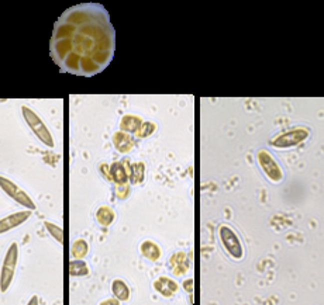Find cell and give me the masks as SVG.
Masks as SVG:
<instances>
[{
  "instance_id": "obj_14",
  "label": "cell",
  "mask_w": 324,
  "mask_h": 305,
  "mask_svg": "<svg viewBox=\"0 0 324 305\" xmlns=\"http://www.w3.org/2000/svg\"><path fill=\"white\" fill-rule=\"evenodd\" d=\"M127 168L128 179L131 180V183H143L144 178H145V166L144 164H134L130 168Z\"/></svg>"
},
{
  "instance_id": "obj_11",
  "label": "cell",
  "mask_w": 324,
  "mask_h": 305,
  "mask_svg": "<svg viewBox=\"0 0 324 305\" xmlns=\"http://www.w3.org/2000/svg\"><path fill=\"white\" fill-rule=\"evenodd\" d=\"M110 179L117 184H126L128 182V172L124 162H114L110 166Z\"/></svg>"
},
{
  "instance_id": "obj_21",
  "label": "cell",
  "mask_w": 324,
  "mask_h": 305,
  "mask_svg": "<svg viewBox=\"0 0 324 305\" xmlns=\"http://www.w3.org/2000/svg\"><path fill=\"white\" fill-rule=\"evenodd\" d=\"M159 280L165 284L166 287L172 291L174 294L175 292H178V290H179V286H178V283H176V282H174V280H171V278H168V277H165V276H161V277H159Z\"/></svg>"
},
{
  "instance_id": "obj_9",
  "label": "cell",
  "mask_w": 324,
  "mask_h": 305,
  "mask_svg": "<svg viewBox=\"0 0 324 305\" xmlns=\"http://www.w3.org/2000/svg\"><path fill=\"white\" fill-rule=\"evenodd\" d=\"M113 145L119 152L127 154L134 146V138L131 136V134L123 132V131H117L113 135Z\"/></svg>"
},
{
  "instance_id": "obj_19",
  "label": "cell",
  "mask_w": 324,
  "mask_h": 305,
  "mask_svg": "<svg viewBox=\"0 0 324 305\" xmlns=\"http://www.w3.org/2000/svg\"><path fill=\"white\" fill-rule=\"evenodd\" d=\"M44 225H46L47 231L50 232V235H51L57 242H60V244L64 242V231H62V228L57 226V225L53 222H48V221H46Z\"/></svg>"
},
{
  "instance_id": "obj_1",
  "label": "cell",
  "mask_w": 324,
  "mask_h": 305,
  "mask_svg": "<svg viewBox=\"0 0 324 305\" xmlns=\"http://www.w3.org/2000/svg\"><path fill=\"white\" fill-rule=\"evenodd\" d=\"M114 28L103 6L85 3L68 8L55 22L51 58L68 74H100L114 56Z\"/></svg>"
},
{
  "instance_id": "obj_5",
  "label": "cell",
  "mask_w": 324,
  "mask_h": 305,
  "mask_svg": "<svg viewBox=\"0 0 324 305\" xmlns=\"http://www.w3.org/2000/svg\"><path fill=\"white\" fill-rule=\"evenodd\" d=\"M17 262H19V245L15 242L9 248L5 260H3V266H2V273H0V291L2 292H6L13 282Z\"/></svg>"
},
{
  "instance_id": "obj_25",
  "label": "cell",
  "mask_w": 324,
  "mask_h": 305,
  "mask_svg": "<svg viewBox=\"0 0 324 305\" xmlns=\"http://www.w3.org/2000/svg\"><path fill=\"white\" fill-rule=\"evenodd\" d=\"M102 304H103V305H106V304H119V300H117V301H105V302H102Z\"/></svg>"
},
{
  "instance_id": "obj_18",
  "label": "cell",
  "mask_w": 324,
  "mask_h": 305,
  "mask_svg": "<svg viewBox=\"0 0 324 305\" xmlns=\"http://www.w3.org/2000/svg\"><path fill=\"white\" fill-rule=\"evenodd\" d=\"M155 130H157V126H155L154 122H151V121H143V124H141L140 130L137 131L136 134L138 138H147V136L154 134Z\"/></svg>"
},
{
  "instance_id": "obj_8",
  "label": "cell",
  "mask_w": 324,
  "mask_h": 305,
  "mask_svg": "<svg viewBox=\"0 0 324 305\" xmlns=\"http://www.w3.org/2000/svg\"><path fill=\"white\" fill-rule=\"evenodd\" d=\"M31 210H26V211H19L16 214L5 216L0 220V235L6 234V232L15 230L17 226H20L22 224H24L31 216Z\"/></svg>"
},
{
  "instance_id": "obj_22",
  "label": "cell",
  "mask_w": 324,
  "mask_h": 305,
  "mask_svg": "<svg viewBox=\"0 0 324 305\" xmlns=\"http://www.w3.org/2000/svg\"><path fill=\"white\" fill-rule=\"evenodd\" d=\"M128 194V186L127 183L126 184H119L117 186V196L120 197V198H126Z\"/></svg>"
},
{
  "instance_id": "obj_4",
  "label": "cell",
  "mask_w": 324,
  "mask_h": 305,
  "mask_svg": "<svg viewBox=\"0 0 324 305\" xmlns=\"http://www.w3.org/2000/svg\"><path fill=\"white\" fill-rule=\"evenodd\" d=\"M310 131L309 128H304V126H296L292 130H287L282 134L276 135L273 140L271 141V145L273 148L278 149H287V148H294L297 146L299 144L304 142L309 138Z\"/></svg>"
},
{
  "instance_id": "obj_24",
  "label": "cell",
  "mask_w": 324,
  "mask_h": 305,
  "mask_svg": "<svg viewBox=\"0 0 324 305\" xmlns=\"http://www.w3.org/2000/svg\"><path fill=\"white\" fill-rule=\"evenodd\" d=\"M193 284H195V280L193 278H189V280H185V283H183V287H185V290L186 291H193Z\"/></svg>"
},
{
  "instance_id": "obj_13",
  "label": "cell",
  "mask_w": 324,
  "mask_h": 305,
  "mask_svg": "<svg viewBox=\"0 0 324 305\" xmlns=\"http://www.w3.org/2000/svg\"><path fill=\"white\" fill-rule=\"evenodd\" d=\"M114 211L112 207H109V206H102L98 210V212H96V220H98V222L102 225V226H109V225H112L114 221Z\"/></svg>"
},
{
  "instance_id": "obj_2",
  "label": "cell",
  "mask_w": 324,
  "mask_h": 305,
  "mask_svg": "<svg viewBox=\"0 0 324 305\" xmlns=\"http://www.w3.org/2000/svg\"><path fill=\"white\" fill-rule=\"evenodd\" d=\"M22 112H23V117L26 120V122L29 124V126L31 128V131L34 132V135L44 145H47L48 148H54L55 142H54L53 135H51L50 130L44 124V121L40 118V116H38L37 112H33L30 107H27V106L22 107Z\"/></svg>"
},
{
  "instance_id": "obj_15",
  "label": "cell",
  "mask_w": 324,
  "mask_h": 305,
  "mask_svg": "<svg viewBox=\"0 0 324 305\" xmlns=\"http://www.w3.org/2000/svg\"><path fill=\"white\" fill-rule=\"evenodd\" d=\"M112 291L119 301H127L130 298V288L123 280H119V278L114 280L113 284H112Z\"/></svg>"
},
{
  "instance_id": "obj_6",
  "label": "cell",
  "mask_w": 324,
  "mask_h": 305,
  "mask_svg": "<svg viewBox=\"0 0 324 305\" xmlns=\"http://www.w3.org/2000/svg\"><path fill=\"white\" fill-rule=\"evenodd\" d=\"M256 162L259 164V168L262 169L265 176L271 180L272 183H280L283 180V172L279 164L275 160V158L272 156L271 152L261 149L256 152Z\"/></svg>"
},
{
  "instance_id": "obj_23",
  "label": "cell",
  "mask_w": 324,
  "mask_h": 305,
  "mask_svg": "<svg viewBox=\"0 0 324 305\" xmlns=\"http://www.w3.org/2000/svg\"><path fill=\"white\" fill-rule=\"evenodd\" d=\"M100 170H102V173H103V174L106 176V179L112 180L110 179V166L107 168V164H102V166H100Z\"/></svg>"
},
{
  "instance_id": "obj_16",
  "label": "cell",
  "mask_w": 324,
  "mask_h": 305,
  "mask_svg": "<svg viewBox=\"0 0 324 305\" xmlns=\"http://www.w3.org/2000/svg\"><path fill=\"white\" fill-rule=\"evenodd\" d=\"M69 274L72 277H83L89 274V268L82 259H75L69 263Z\"/></svg>"
},
{
  "instance_id": "obj_7",
  "label": "cell",
  "mask_w": 324,
  "mask_h": 305,
  "mask_svg": "<svg viewBox=\"0 0 324 305\" xmlns=\"http://www.w3.org/2000/svg\"><path fill=\"white\" fill-rule=\"evenodd\" d=\"M0 187H2V190L5 193L8 194L9 197H12L20 206H23V207H26L27 210H31V211L36 210V204H34V201L31 200L30 196L26 193L24 190H22L16 183H13L12 180L0 176Z\"/></svg>"
},
{
  "instance_id": "obj_3",
  "label": "cell",
  "mask_w": 324,
  "mask_h": 305,
  "mask_svg": "<svg viewBox=\"0 0 324 305\" xmlns=\"http://www.w3.org/2000/svg\"><path fill=\"white\" fill-rule=\"evenodd\" d=\"M219 236L221 245L224 246L227 253L233 258L234 260H241L244 258V248H242L241 239L238 238L237 232L227 224L220 225Z\"/></svg>"
},
{
  "instance_id": "obj_17",
  "label": "cell",
  "mask_w": 324,
  "mask_h": 305,
  "mask_svg": "<svg viewBox=\"0 0 324 305\" xmlns=\"http://www.w3.org/2000/svg\"><path fill=\"white\" fill-rule=\"evenodd\" d=\"M89 252V246L85 239H76L71 248V254L74 259H83Z\"/></svg>"
},
{
  "instance_id": "obj_12",
  "label": "cell",
  "mask_w": 324,
  "mask_h": 305,
  "mask_svg": "<svg viewBox=\"0 0 324 305\" xmlns=\"http://www.w3.org/2000/svg\"><path fill=\"white\" fill-rule=\"evenodd\" d=\"M141 253L144 254V258L150 259L152 262H157L161 258V249L157 244H154L152 240H145L141 244Z\"/></svg>"
},
{
  "instance_id": "obj_10",
  "label": "cell",
  "mask_w": 324,
  "mask_h": 305,
  "mask_svg": "<svg viewBox=\"0 0 324 305\" xmlns=\"http://www.w3.org/2000/svg\"><path fill=\"white\" fill-rule=\"evenodd\" d=\"M143 124V120L133 114H127L124 116L120 121V130L123 132L127 134H136L137 131L140 130V126Z\"/></svg>"
},
{
  "instance_id": "obj_20",
  "label": "cell",
  "mask_w": 324,
  "mask_h": 305,
  "mask_svg": "<svg viewBox=\"0 0 324 305\" xmlns=\"http://www.w3.org/2000/svg\"><path fill=\"white\" fill-rule=\"evenodd\" d=\"M154 288L158 291L159 294H162L164 297H172V296H174V292L169 290V288H168L165 284L162 283L159 278L155 282V283H154Z\"/></svg>"
}]
</instances>
